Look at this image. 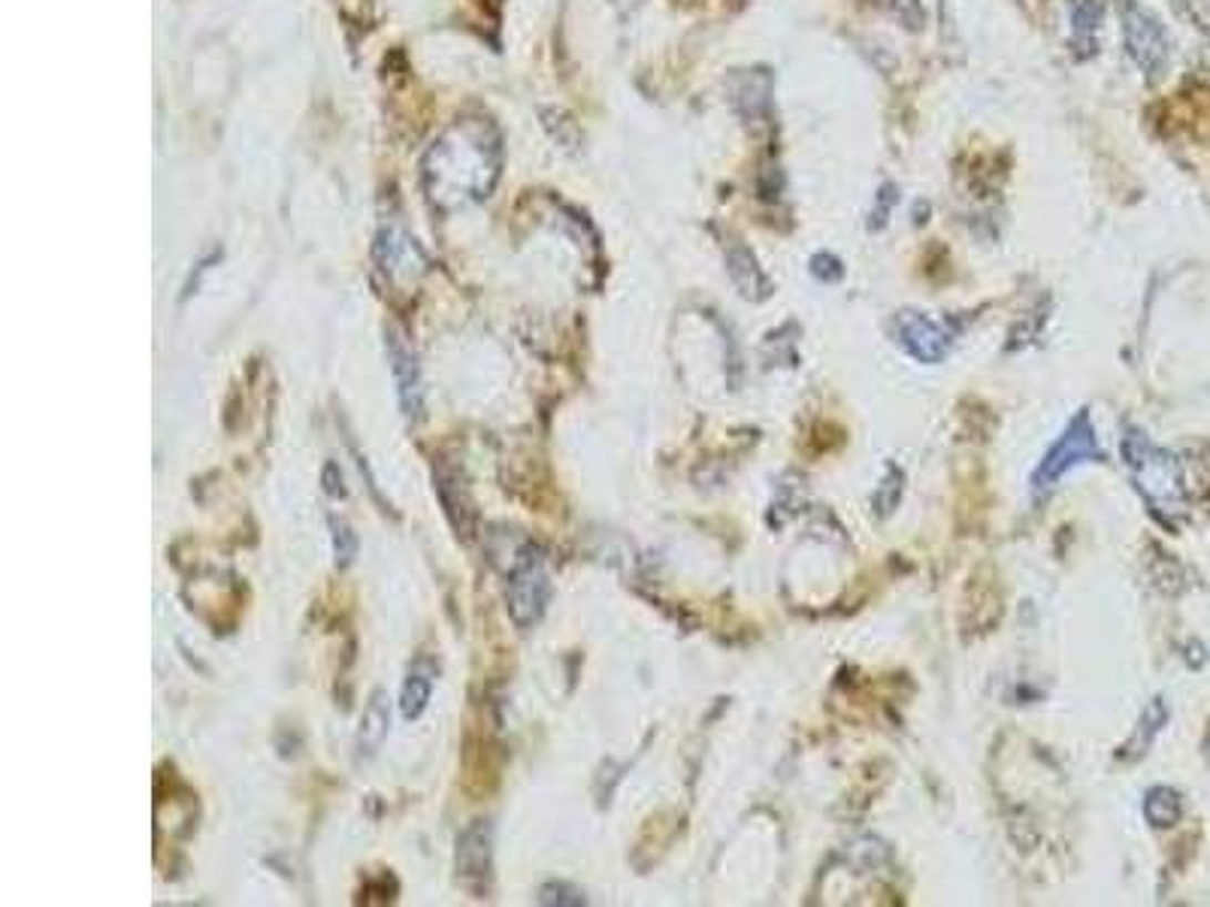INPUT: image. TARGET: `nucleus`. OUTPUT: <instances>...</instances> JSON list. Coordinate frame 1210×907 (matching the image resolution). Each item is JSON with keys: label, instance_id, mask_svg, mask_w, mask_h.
<instances>
[{"label": "nucleus", "instance_id": "1", "mask_svg": "<svg viewBox=\"0 0 1210 907\" xmlns=\"http://www.w3.org/2000/svg\"><path fill=\"white\" fill-rule=\"evenodd\" d=\"M496 136L482 122L451 127L427 155V188L439 206L479 200L496 179Z\"/></svg>", "mask_w": 1210, "mask_h": 907}, {"label": "nucleus", "instance_id": "2", "mask_svg": "<svg viewBox=\"0 0 1210 907\" xmlns=\"http://www.w3.org/2000/svg\"><path fill=\"white\" fill-rule=\"evenodd\" d=\"M1126 460L1150 505H1156L1159 512H1183V503H1187L1183 475L1168 451L1156 449L1141 433H1132L1126 439Z\"/></svg>", "mask_w": 1210, "mask_h": 907}, {"label": "nucleus", "instance_id": "3", "mask_svg": "<svg viewBox=\"0 0 1210 907\" xmlns=\"http://www.w3.org/2000/svg\"><path fill=\"white\" fill-rule=\"evenodd\" d=\"M505 599H509V617H512V623L517 629L536 627L542 615H545L551 599V581L545 563H542L533 545L521 550L515 569L509 575Z\"/></svg>", "mask_w": 1210, "mask_h": 907}, {"label": "nucleus", "instance_id": "4", "mask_svg": "<svg viewBox=\"0 0 1210 907\" xmlns=\"http://www.w3.org/2000/svg\"><path fill=\"white\" fill-rule=\"evenodd\" d=\"M454 868L463 889H470L475 898L491 893L493 880V826L488 820H475L458 835L454 851Z\"/></svg>", "mask_w": 1210, "mask_h": 907}, {"label": "nucleus", "instance_id": "5", "mask_svg": "<svg viewBox=\"0 0 1210 907\" xmlns=\"http://www.w3.org/2000/svg\"><path fill=\"white\" fill-rule=\"evenodd\" d=\"M1087 460H1101V451H1098L1096 430H1093V424H1089V415L1087 412H1080V415L1068 424L1063 439H1059L1054 449H1050V454L1044 457L1042 466H1038V472H1035V487H1038V491L1050 487V484L1059 482L1071 466H1077V463H1087Z\"/></svg>", "mask_w": 1210, "mask_h": 907}, {"label": "nucleus", "instance_id": "6", "mask_svg": "<svg viewBox=\"0 0 1210 907\" xmlns=\"http://www.w3.org/2000/svg\"><path fill=\"white\" fill-rule=\"evenodd\" d=\"M1122 34H1126V49L1135 58V64L1147 76H1159L1168 64V37L1162 22L1153 12L1141 10L1129 3L1122 12Z\"/></svg>", "mask_w": 1210, "mask_h": 907}, {"label": "nucleus", "instance_id": "7", "mask_svg": "<svg viewBox=\"0 0 1210 907\" xmlns=\"http://www.w3.org/2000/svg\"><path fill=\"white\" fill-rule=\"evenodd\" d=\"M388 360H391L393 381H397L400 409L409 421H418L424 415V381H421L416 351L400 330H388Z\"/></svg>", "mask_w": 1210, "mask_h": 907}, {"label": "nucleus", "instance_id": "8", "mask_svg": "<svg viewBox=\"0 0 1210 907\" xmlns=\"http://www.w3.org/2000/svg\"><path fill=\"white\" fill-rule=\"evenodd\" d=\"M899 342L920 360H942L947 354L951 337L942 324H935L932 318L917 312L899 315Z\"/></svg>", "mask_w": 1210, "mask_h": 907}, {"label": "nucleus", "instance_id": "9", "mask_svg": "<svg viewBox=\"0 0 1210 907\" xmlns=\"http://www.w3.org/2000/svg\"><path fill=\"white\" fill-rule=\"evenodd\" d=\"M388 702H391L388 693L376 690V693L370 695L367 708H363V714H360L358 753L360 756H367V760L376 756V753L381 751L384 739H388V729H391V705H388Z\"/></svg>", "mask_w": 1210, "mask_h": 907}, {"label": "nucleus", "instance_id": "10", "mask_svg": "<svg viewBox=\"0 0 1210 907\" xmlns=\"http://www.w3.org/2000/svg\"><path fill=\"white\" fill-rule=\"evenodd\" d=\"M430 695H433V681L430 674L424 672H409L403 681V690H400V714L403 720H418L430 705Z\"/></svg>", "mask_w": 1210, "mask_h": 907}, {"label": "nucleus", "instance_id": "11", "mask_svg": "<svg viewBox=\"0 0 1210 907\" xmlns=\"http://www.w3.org/2000/svg\"><path fill=\"white\" fill-rule=\"evenodd\" d=\"M729 276H732V281L739 285L741 293L745 297H757V288L762 285V276H760V267H757V260H753V255L748 251V248H736L732 255H729Z\"/></svg>", "mask_w": 1210, "mask_h": 907}, {"label": "nucleus", "instance_id": "12", "mask_svg": "<svg viewBox=\"0 0 1210 907\" xmlns=\"http://www.w3.org/2000/svg\"><path fill=\"white\" fill-rule=\"evenodd\" d=\"M1144 811L1153 826H1175L1177 817H1180V795L1168 786H1156L1153 793L1147 795L1144 802Z\"/></svg>", "mask_w": 1210, "mask_h": 907}, {"label": "nucleus", "instance_id": "13", "mask_svg": "<svg viewBox=\"0 0 1210 907\" xmlns=\"http://www.w3.org/2000/svg\"><path fill=\"white\" fill-rule=\"evenodd\" d=\"M330 542H334V563L337 569H348L358 557V536L346 517L330 515Z\"/></svg>", "mask_w": 1210, "mask_h": 907}, {"label": "nucleus", "instance_id": "14", "mask_svg": "<svg viewBox=\"0 0 1210 907\" xmlns=\"http://www.w3.org/2000/svg\"><path fill=\"white\" fill-rule=\"evenodd\" d=\"M1071 22H1075L1077 40L1093 43V34H1096L1098 22H1101V7L1096 0H1071Z\"/></svg>", "mask_w": 1210, "mask_h": 907}, {"label": "nucleus", "instance_id": "15", "mask_svg": "<svg viewBox=\"0 0 1210 907\" xmlns=\"http://www.w3.org/2000/svg\"><path fill=\"white\" fill-rule=\"evenodd\" d=\"M539 901L542 905H561V907H575V905H584V896L575 889V886L570 884H548V886H542V893H539Z\"/></svg>", "mask_w": 1210, "mask_h": 907}, {"label": "nucleus", "instance_id": "16", "mask_svg": "<svg viewBox=\"0 0 1210 907\" xmlns=\"http://www.w3.org/2000/svg\"><path fill=\"white\" fill-rule=\"evenodd\" d=\"M321 484H325V493L327 496H334V499H346L348 491H346V482H342V472H339V466L330 460L325 466V472H321Z\"/></svg>", "mask_w": 1210, "mask_h": 907}, {"label": "nucleus", "instance_id": "17", "mask_svg": "<svg viewBox=\"0 0 1210 907\" xmlns=\"http://www.w3.org/2000/svg\"><path fill=\"white\" fill-rule=\"evenodd\" d=\"M1183 10L1196 22V28L1210 34V0H1183Z\"/></svg>", "mask_w": 1210, "mask_h": 907}]
</instances>
